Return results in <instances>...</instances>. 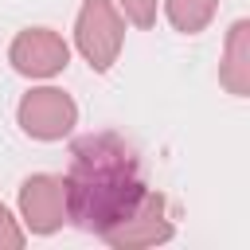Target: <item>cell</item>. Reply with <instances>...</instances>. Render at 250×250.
<instances>
[{
    "instance_id": "cell-7",
    "label": "cell",
    "mask_w": 250,
    "mask_h": 250,
    "mask_svg": "<svg viewBox=\"0 0 250 250\" xmlns=\"http://www.w3.org/2000/svg\"><path fill=\"white\" fill-rule=\"evenodd\" d=\"M219 82H223L234 98H246V94H250V23H246V20H234V23H230L227 59H223V66H219Z\"/></svg>"
},
{
    "instance_id": "cell-10",
    "label": "cell",
    "mask_w": 250,
    "mask_h": 250,
    "mask_svg": "<svg viewBox=\"0 0 250 250\" xmlns=\"http://www.w3.org/2000/svg\"><path fill=\"white\" fill-rule=\"evenodd\" d=\"M20 246H23V230L12 219V211L0 203V250H20Z\"/></svg>"
},
{
    "instance_id": "cell-6",
    "label": "cell",
    "mask_w": 250,
    "mask_h": 250,
    "mask_svg": "<svg viewBox=\"0 0 250 250\" xmlns=\"http://www.w3.org/2000/svg\"><path fill=\"white\" fill-rule=\"evenodd\" d=\"M8 62L20 74H27V78H51V74H59L70 62V47L51 27H27V31H20L12 39Z\"/></svg>"
},
{
    "instance_id": "cell-5",
    "label": "cell",
    "mask_w": 250,
    "mask_h": 250,
    "mask_svg": "<svg viewBox=\"0 0 250 250\" xmlns=\"http://www.w3.org/2000/svg\"><path fill=\"white\" fill-rule=\"evenodd\" d=\"M102 238H105L109 246H117V250H141V246L168 242V238H172V219H168V203H164V195L145 191L141 207H137L129 219L113 223Z\"/></svg>"
},
{
    "instance_id": "cell-8",
    "label": "cell",
    "mask_w": 250,
    "mask_h": 250,
    "mask_svg": "<svg viewBox=\"0 0 250 250\" xmlns=\"http://www.w3.org/2000/svg\"><path fill=\"white\" fill-rule=\"evenodd\" d=\"M215 8H219V0H164L168 23H172L176 31H184V35H199V31L211 23Z\"/></svg>"
},
{
    "instance_id": "cell-2",
    "label": "cell",
    "mask_w": 250,
    "mask_h": 250,
    "mask_svg": "<svg viewBox=\"0 0 250 250\" xmlns=\"http://www.w3.org/2000/svg\"><path fill=\"white\" fill-rule=\"evenodd\" d=\"M121 39H125V20L113 8V0H82L78 20H74V43L82 59L90 62V70L105 74L117 62Z\"/></svg>"
},
{
    "instance_id": "cell-1",
    "label": "cell",
    "mask_w": 250,
    "mask_h": 250,
    "mask_svg": "<svg viewBox=\"0 0 250 250\" xmlns=\"http://www.w3.org/2000/svg\"><path fill=\"white\" fill-rule=\"evenodd\" d=\"M66 215L94 234L129 219L145 199V172L137 148L117 133H86L70 148L66 168Z\"/></svg>"
},
{
    "instance_id": "cell-3",
    "label": "cell",
    "mask_w": 250,
    "mask_h": 250,
    "mask_svg": "<svg viewBox=\"0 0 250 250\" xmlns=\"http://www.w3.org/2000/svg\"><path fill=\"white\" fill-rule=\"evenodd\" d=\"M16 117H20V129L35 141H62L78 121V105L70 94L55 90V86H39L20 98Z\"/></svg>"
},
{
    "instance_id": "cell-4",
    "label": "cell",
    "mask_w": 250,
    "mask_h": 250,
    "mask_svg": "<svg viewBox=\"0 0 250 250\" xmlns=\"http://www.w3.org/2000/svg\"><path fill=\"white\" fill-rule=\"evenodd\" d=\"M20 215L31 234H55L66 219V184L62 176L39 172L20 184Z\"/></svg>"
},
{
    "instance_id": "cell-9",
    "label": "cell",
    "mask_w": 250,
    "mask_h": 250,
    "mask_svg": "<svg viewBox=\"0 0 250 250\" xmlns=\"http://www.w3.org/2000/svg\"><path fill=\"white\" fill-rule=\"evenodd\" d=\"M125 20H133L137 27H152L156 23V0H117Z\"/></svg>"
}]
</instances>
